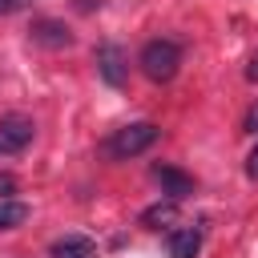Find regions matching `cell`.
<instances>
[{"label":"cell","mask_w":258,"mask_h":258,"mask_svg":"<svg viewBox=\"0 0 258 258\" xmlns=\"http://www.w3.org/2000/svg\"><path fill=\"white\" fill-rule=\"evenodd\" d=\"M157 137H161V129H157L153 121H129V125H121V129H113V133H109L105 153H109L113 161H129V157L145 153Z\"/></svg>","instance_id":"cell-1"},{"label":"cell","mask_w":258,"mask_h":258,"mask_svg":"<svg viewBox=\"0 0 258 258\" xmlns=\"http://www.w3.org/2000/svg\"><path fill=\"white\" fill-rule=\"evenodd\" d=\"M153 181L161 185V194L169 202H181V198L194 194V177L181 173V169H173V165H153Z\"/></svg>","instance_id":"cell-5"},{"label":"cell","mask_w":258,"mask_h":258,"mask_svg":"<svg viewBox=\"0 0 258 258\" xmlns=\"http://www.w3.org/2000/svg\"><path fill=\"white\" fill-rule=\"evenodd\" d=\"M24 218H28L24 202H0V230H16Z\"/></svg>","instance_id":"cell-9"},{"label":"cell","mask_w":258,"mask_h":258,"mask_svg":"<svg viewBox=\"0 0 258 258\" xmlns=\"http://www.w3.org/2000/svg\"><path fill=\"white\" fill-rule=\"evenodd\" d=\"M32 133H36L32 117H24V113H8V117H0V157H16V153H24L28 141H32Z\"/></svg>","instance_id":"cell-4"},{"label":"cell","mask_w":258,"mask_h":258,"mask_svg":"<svg viewBox=\"0 0 258 258\" xmlns=\"http://www.w3.org/2000/svg\"><path fill=\"white\" fill-rule=\"evenodd\" d=\"M32 0H0V16H12V12H24Z\"/></svg>","instance_id":"cell-11"},{"label":"cell","mask_w":258,"mask_h":258,"mask_svg":"<svg viewBox=\"0 0 258 258\" xmlns=\"http://www.w3.org/2000/svg\"><path fill=\"white\" fill-rule=\"evenodd\" d=\"M165 250H169V258H198V250H202V226H177V230H169Z\"/></svg>","instance_id":"cell-7"},{"label":"cell","mask_w":258,"mask_h":258,"mask_svg":"<svg viewBox=\"0 0 258 258\" xmlns=\"http://www.w3.org/2000/svg\"><path fill=\"white\" fill-rule=\"evenodd\" d=\"M173 218V202H161V206H149L145 214H141V222L145 226H157V222H169Z\"/></svg>","instance_id":"cell-10"},{"label":"cell","mask_w":258,"mask_h":258,"mask_svg":"<svg viewBox=\"0 0 258 258\" xmlns=\"http://www.w3.org/2000/svg\"><path fill=\"white\" fill-rule=\"evenodd\" d=\"M52 258H97V246L85 234H64L52 242Z\"/></svg>","instance_id":"cell-8"},{"label":"cell","mask_w":258,"mask_h":258,"mask_svg":"<svg viewBox=\"0 0 258 258\" xmlns=\"http://www.w3.org/2000/svg\"><path fill=\"white\" fill-rule=\"evenodd\" d=\"M242 129H246V133H258V101L246 109V121H242Z\"/></svg>","instance_id":"cell-12"},{"label":"cell","mask_w":258,"mask_h":258,"mask_svg":"<svg viewBox=\"0 0 258 258\" xmlns=\"http://www.w3.org/2000/svg\"><path fill=\"white\" fill-rule=\"evenodd\" d=\"M12 194V177H0V198H8Z\"/></svg>","instance_id":"cell-14"},{"label":"cell","mask_w":258,"mask_h":258,"mask_svg":"<svg viewBox=\"0 0 258 258\" xmlns=\"http://www.w3.org/2000/svg\"><path fill=\"white\" fill-rule=\"evenodd\" d=\"M93 60H97V77H101L109 89H121V85L129 81V60H125V48H121V44H113V40L97 44Z\"/></svg>","instance_id":"cell-3"},{"label":"cell","mask_w":258,"mask_h":258,"mask_svg":"<svg viewBox=\"0 0 258 258\" xmlns=\"http://www.w3.org/2000/svg\"><path fill=\"white\" fill-rule=\"evenodd\" d=\"M246 77H250V81H258V52H254V60H250V69H246Z\"/></svg>","instance_id":"cell-15"},{"label":"cell","mask_w":258,"mask_h":258,"mask_svg":"<svg viewBox=\"0 0 258 258\" xmlns=\"http://www.w3.org/2000/svg\"><path fill=\"white\" fill-rule=\"evenodd\" d=\"M137 64H141V73H145L149 81L165 85V81H173V73H177V64H181V48H177V40L157 36V40H149V44L141 48Z\"/></svg>","instance_id":"cell-2"},{"label":"cell","mask_w":258,"mask_h":258,"mask_svg":"<svg viewBox=\"0 0 258 258\" xmlns=\"http://www.w3.org/2000/svg\"><path fill=\"white\" fill-rule=\"evenodd\" d=\"M28 40L40 44V48H69V44H73V32H69L60 20H32Z\"/></svg>","instance_id":"cell-6"},{"label":"cell","mask_w":258,"mask_h":258,"mask_svg":"<svg viewBox=\"0 0 258 258\" xmlns=\"http://www.w3.org/2000/svg\"><path fill=\"white\" fill-rule=\"evenodd\" d=\"M246 173L258 181V145H254V149H250V157H246Z\"/></svg>","instance_id":"cell-13"}]
</instances>
